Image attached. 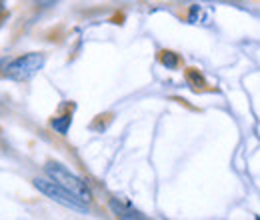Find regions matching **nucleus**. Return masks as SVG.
I'll return each mask as SVG.
<instances>
[{"label":"nucleus","instance_id":"f257e3e1","mask_svg":"<svg viewBox=\"0 0 260 220\" xmlns=\"http://www.w3.org/2000/svg\"><path fill=\"white\" fill-rule=\"evenodd\" d=\"M44 172L48 178L56 180L60 186H64L68 192H72L74 196H78L82 202H90L92 200V194H90V188L86 186V182L82 178H78L76 174H72L68 168H64L62 164H56V162H48L44 166Z\"/></svg>","mask_w":260,"mask_h":220},{"label":"nucleus","instance_id":"f03ea898","mask_svg":"<svg viewBox=\"0 0 260 220\" xmlns=\"http://www.w3.org/2000/svg\"><path fill=\"white\" fill-rule=\"evenodd\" d=\"M34 186L38 188V192H42L46 198L54 200L56 204H60L64 208L78 210V212H86V208H88L86 202H82L78 196H74L72 192H68L64 186H60L52 178H34Z\"/></svg>","mask_w":260,"mask_h":220},{"label":"nucleus","instance_id":"7ed1b4c3","mask_svg":"<svg viewBox=\"0 0 260 220\" xmlns=\"http://www.w3.org/2000/svg\"><path fill=\"white\" fill-rule=\"evenodd\" d=\"M44 66V54L40 52H30V54H24L16 60H12L10 64H6L4 68V74L6 78L10 80H16V82H26L34 78Z\"/></svg>","mask_w":260,"mask_h":220},{"label":"nucleus","instance_id":"20e7f679","mask_svg":"<svg viewBox=\"0 0 260 220\" xmlns=\"http://www.w3.org/2000/svg\"><path fill=\"white\" fill-rule=\"evenodd\" d=\"M108 206H110V210H112L118 218H126V220L144 218V214H142V212H138V210L130 208L128 204H124V202H120V200H116V198H112Z\"/></svg>","mask_w":260,"mask_h":220},{"label":"nucleus","instance_id":"39448f33","mask_svg":"<svg viewBox=\"0 0 260 220\" xmlns=\"http://www.w3.org/2000/svg\"><path fill=\"white\" fill-rule=\"evenodd\" d=\"M70 124H72V116H70V114L58 116V118H54V120H52V128H54L58 134H62V136H66V134H68V128H70Z\"/></svg>","mask_w":260,"mask_h":220},{"label":"nucleus","instance_id":"423d86ee","mask_svg":"<svg viewBox=\"0 0 260 220\" xmlns=\"http://www.w3.org/2000/svg\"><path fill=\"white\" fill-rule=\"evenodd\" d=\"M162 64L166 68H176L178 66V56L174 52H162Z\"/></svg>","mask_w":260,"mask_h":220},{"label":"nucleus","instance_id":"0eeeda50","mask_svg":"<svg viewBox=\"0 0 260 220\" xmlns=\"http://www.w3.org/2000/svg\"><path fill=\"white\" fill-rule=\"evenodd\" d=\"M36 2H38L40 6H50V4H52V2H56V0H36Z\"/></svg>","mask_w":260,"mask_h":220},{"label":"nucleus","instance_id":"6e6552de","mask_svg":"<svg viewBox=\"0 0 260 220\" xmlns=\"http://www.w3.org/2000/svg\"><path fill=\"white\" fill-rule=\"evenodd\" d=\"M0 68H2V62H0Z\"/></svg>","mask_w":260,"mask_h":220}]
</instances>
